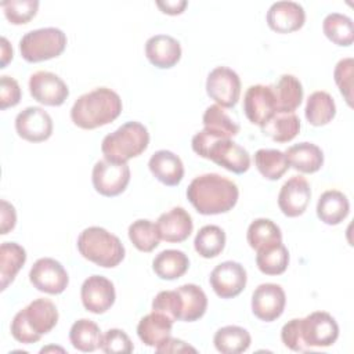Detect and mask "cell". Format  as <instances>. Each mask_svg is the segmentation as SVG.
Instances as JSON below:
<instances>
[{
	"instance_id": "obj_42",
	"label": "cell",
	"mask_w": 354,
	"mask_h": 354,
	"mask_svg": "<svg viewBox=\"0 0 354 354\" xmlns=\"http://www.w3.org/2000/svg\"><path fill=\"white\" fill-rule=\"evenodd\" d=\"M353 66L354 61L351 57L340 59L333 71V79L335 83L339 87L340 94L348 104V106H353Z\"/></svg>"
},
{
	"instance_id": "obj_30",
	"label": "cell",
	"mask_w": 354,
	"mask_h": 354,
	"mask_svg": "<svg viewBox=\"0 0 354 354\" xmlns=\"http://www.w3.org/2000/svg\"><path fill=\"white\" fill-rule=\"evenodd\" d=\"M213 343L216 350L223 354H239L249 348L252 337L245 328L227 325L214 333Z\"/></svg>"
},
{
	"instance_id": "obj_31",
	"label": "cell",
	"mask_w": 354,
	"mask_h": 354,
	"mask_svg": "<svg viewBox=\"0 0 354 354\" xmlns=\"http://www.w3.org/2000/svg\"><path fill=\"white\" fill-rule=\"evenodd\" d=\"M102 333L100 326L87 318H80L73 322L69 330L72 346L83 353H91L100 348Z\"/></svg>"
},
{
	"instance_id": "obj_6",
	"label": "cell",
	"mask_w": 354,
	"mask_h": 354,
	"mask_svg": "<svg viewBox=\"0 0 354 354\" xmlns=\"http://www.w3.org/2000/svg\"><path fill=\"white\" fill-rule=\"evenodd\" d=\"M149 144L148 129L136 120L126 122L101 142V151L105 159L116 163H127L131 158L141 155Z\"/></svg>"
},
{
	"instance_id": "obj_19",
	"label": "cell",
	"mask_w": 354,
	"mask_h": 354,
	"mask_svg": "<svg viewBox=\"0 0 354 354\" xmlns=\"http://www.w3.org/2000/svg\"><path fill=\"white\" fill-rule=\"evenodd\" d=\"M267 25L277 33H290L299 30L306 22V11L296 1L272 3L266 15Z\"/></svg>"
},
{
	"instance_id": "obj_44",
	"label": "cell",
	"mask_w": 354,
	"mask_h": 354,
	"mask_svg": "<svg viewBox=\"0 0 354 354\" xmlns=\"http://www.w3.org/2000/svg\"><path fill=\"white\" fill-rule=\"evenodd\" d=\"M152 311L169 317L173 322L180 318V297L177 290H162L152 300Z\"/></svg>"
},
{
	"instance_id": "obj_49",
	"label": "cell",
	"mask_w": 354,
	"mask_h": 354,
	"mask_svg": "<svg viewBox=\"0 0 354 354\" xmlns=\"http://www.w3.org/2000/svg\"><path fill=\"white\" fill-rule=\"evenodd\" d=\"M156 6L162 10V12L169 15L181 14L188 3L185 0H166V1H156Z\"/></svg>"
},
{
	"instance_id": "obj_11",
	"label": "cell",
	"mask_w": 354,
	"mask_h": 354,
	"mask_svg": "<svg viewBox=\"0 0 354 354\" xmlns=\"http://www.w3.org/2000/svg\"><path fill=\"white\" fill-rule=\"evenodd\" d=\"M209 282L218 297L232 299L238 296L246 286V270L238 261H223L212 270Z\"/></svg>"
},
{
	"instance_id": "obj_2",
	"label": "cell",
	"mask_w": 354,
	"mask_h": 354,
	"mask_svg": "<svg viewBox=\"0 0 354 354\" xmlns=\"http://www.w3.org/2000/svg\"><path fill=\"white\" fill-rule=\"evenodd\" d=\"M119 94L108 87H97L80 95L72 109V122L84 130H93L113 122L122 112Z\"/></svg>"
},
{
	"instance_id": "obj_33",
	"label": "cell",
	"mask_w": 354,
	"mask_h": 354,
	"mask_svg": "<svg viewBox=\"0 0 354 354\" xmlns=\"http://www.w3.org/2000/svg\"><path fill=\"white\" fill-rule=\"evenodd\" d=\"M300 131V119L295 112L275 113L266 124L261 126V133L277 142H289Z\"/></svg>"
},
{
	"instance_id": "obj_43",
	"label": "cell",
	"mask_w": 354,
	"mask_h": 354,
	"mask_svg": "<svg viewBox=\"0 0 354 354\" xmlns=\"http://www.w3.org/2000/svg\"><path fill=\"white\" fill-rule=\"evenodd\" d=\"M100 348L106 354H129L134 347L124 330L112 328L102 335Z\"/></svg>"
},
{
	"instance_id": "obj_4",
	"label": "cell",
	"mask_w": 354,
	"mask_h": 354,
	"mask_svg": "<svg viewBox=\"0 0 354 354\" xmlns=\"http://www.w3.org/2000/svg\"><path fill=\"white\" fill-rule=\"evenodd\" d=\"M58 322V310L48 299H36L18 311L11 321V335L22 344H32Z\"/></svg>"
},
{
	"instance_id": "obj_45",
	"label": "cell",
	"mask_w": 354,
	"mask_h": 354,
	"mask_svg": "<svg viewBox=\"0 0 354 354\" xmlns=\"http://www.w3.org/2000/svg\"><path fill=\"white\" fill-rule=\"evenodd\" d=\"M281 340L282 343L296 353L308 351V346L303 340L301 333V318H293L288 321L281 329Z\"/></svg>"
},
{
	"instance_id": "obj_46",
	"label": "cell",
	"mask_w": 354,
	"mask_h": 354,
	"mask_svg": "<svg viewBox=\"0 0 354 354\" xmlns=\"http://www.w3.org/2000/svg\"><path fill=\"white\" fill-rule=\"evenodd\" d=\"M21 87L18 82L7 75H3L0 79V108L7 109L15 106L21 101Z\"/></svg>"
},
{
	"instance_id": "obj_20",
	"label": "cell",
	"mask_w": 354,
	"mask_h": 354,
	"mask_svg": "<svg viewBox=\"0 0 354 354\" xmlns=\"http://www.w3.org/2000/svg\"><path fill=\"white\" fill-rule=\"evenodd\" d=\"M156 227L160 239L170 243L184 242L194 230L191 214L184 207H173L159 216Z\"/></svg>"
},
{
	"instance_id": "obj_23",
	"label": "cell",
	"mask_w": 354,
	"mask_h": 354,
	"mask_svg": "<svg viewBox=\"0 0 354 354\" xmlns=\"http://www.w3.org/2000/svg\"><path fill=\"white\" fill-rule=\"evenodd\" d=\"M173 321L162 313L152 311L144 315L137 325V335L140 340L149 347L156 348L171 335Z\"/></svg>"
},
{
	"instance_id": "obj_17",
	"label": "cell",
	"mask_w": 354,
	"mask_h": 354,
	"mask_svg": "<svg viewBox=\"0 0 354 354\" xmlns=\"http://www.w3.org/2000/svg\"><path fill=\"white\" fill-rule=\"evenodd\" d=\"M243 112L253 124H266L275 113V100L271 86L253 84L243 95Z\"/></svg>"
},
{
	"instance_id": "obj_8",
	"label": "cell",
	"mask_w": 354,
	"mask_h": 354,
	"mask_svg": "<svg viewBox=\"0 0 354 354\" xmlns=\"http://www.w3.org/2000/svg\"><path fill=\"white\" fill-rule=\"evenodd\" d=\"M91 181L98 194L109 198L118 196L130 183V167L127 163H116L104 158L94 165Z\"/></svg>"
},
{
	"instance_id": "obj_32",
	"label": "cell",
	"mask_w": 354,
	"mask_h": 354,
	"mask_svg": "<svg viewBox=\"0 0 354 354\" xmlns=\"http://www.w3.org/2000/svg\"><path fill=\"white\" fill-rule=\"evenodd\" d=\"M306 119L313 126H325L336 115V104L332 95L326 91H314L308 95L306 109Z\"/></svg>"
},
{
	"instance_id": "obj_38",
	"label": "cell",
	"mask_w": 354,
	"mask_h": 354,
	"mask_svg": "<svg viewBox=\"0 0 354 354\" xmlns=\"http://www.w3.org/2000/svg\"><path fill=\"white\" fill-rule=\"evenodd\" d=\"M225 246V232L218 225H203L195 235L194 248L203 259L217 257Z\"/></svg>"
},
{
	"instance_id": "obj_25",
	"label": "cell",
	"mask_w": 354,
	"mask_h": 354,
	"mask_svg": "<svg viewBox=\"0 0 354 354\" xmlns=\"http://www.w3.org/2000/svg\"><path fill=\"white\" fill-rule=\"evenodd\" d=\"M289 166L300 173H315L324 165V152L322 149L313 142H299L289 147L285 151Z\"/></svg>"
},
{
	"instance_id": "obj_40",
	"label": "cell",
	"mask_w": 354,
	"mask_h": 354,
	"mask_svg": "<svg viewBox=\"0 0 354 354\" xmlns=\"http://www.w3.org/2000/svg\"><path fill=\"white\" fill-rule=\"evenodd\" d=\"M129 239L140 252H152L158 248L160 235L155 223L147 218H140L129 225Z\"/></svg>"
},
{
	"instance_id": "obj_1",
	"label": "cell",
	"mask_w": 354,
	"mask_h": 354,
	"mask_svg": "<svg viewBox=\"0 0 354 354\" xmlns=\"http://www.w3.org/2000/svg\"><path fill=\"white\" fill-rule=\"evenodd\" d=\"M238 196L236 184L217 173L198 176L187 188L188 201L198 213L205 216L230 212L236 205Z\"/></svg>"
},
{
	"instance_id": "obj_18",
	"label": "cell",
	"mask_w": 354,
	"mask_h": 354,
	"mask_svg": "<svg viewBox=\"0 0 354 354\" xmlns=\"http://www.w3.org/2000/svg\"><path fill=\"white\" fill-rule=\"evenodd\" d=\"M311 199V188L303 176H293L279 189L278 206L288 217L301 216Z\"/></svg>"
},
{
	"instance_id": "obj_12",
	"label": "cell",
	"mask_w": 354,
	"mask_h": 354,
	"mask_svg": "<svg viewBox=\"0 0 354 354\" xmlns=\"http://www.w3.org/2000/svg\"><path fill=\"white\" fill-rule=\"evenodd\" d=\"M301 333L308 348L329 347L339 337V325L329 313L314 311L301 318Z\"/></svg>"
},
{
	"instance_id": "obj_37",
	"label": "cell",
	"mask_w": 354,
	"mask_h": 354,
	"mask_svg": "<svg viewBox=\"0 0 354 354\" xmlns=\"http://www.w3.org/2000/svg\"><path fill=\"white\" fill-rule=\"evenodd\" d=\"M322 30L335 44L348 47L354 41V26L350 17L340 12H330L324 18Z\"/></svg>"
},
{
	"instance_id": "obj_36",
	"label": "cell",
	"mask_w": 354,
	"mask_h": 354,
	"mask_svg": "<svg viewBox=\"0 0 354 354\" xmlns=\"http://www.w3.org/2000/svg\"><path fill=\"white\" fill-rule=\"evenodd\" d=\"M254 165L259 173L271 181L279 180L289 169L285 152L279 149H257L254 153Z\"/></svg>"
},
{
	"instance_id": "obj_21",
	"label": "cell",
	"mask_w": 354,
	"mask_h": 354,
	"mask_svg": "<svg viewBox=\"0 0 354 354\" xmlns=\"http://www.w3.org/2000/svg\"><path fill=\"white\" fill-rule=\"evenodd\" d=\"M145 55L153 66L159 69H169L180 61L181 46L173 36L155 35L145 43Z\"/></svg>"
},
{
	"instance_id": "obj_22",
	"label": "cell",
	"mask_w": 354,
	"mask_h": 354,
	"mask_svg": "<svg viewBox=\"0 0 354 354\" xmlns=\"http://www.w3.org/2000/svg\"><path fill=\"white\" fill-rule=\"evenodd\" d=\"M148 167L153 177L167 187H176L184 177V165L181 159L171 151L159 149L148 162Z\"/></svg>"
},
{
	"instance_id": "obj_50",
	"label": "cell",
	"mask_w": 354,
	"mask_h": 354,
	"mask_svg": "<svg viewBox=\"0 0 354 354\" xmlns=\"http://www.w3.org/2000/svg\"><path fill=\"white\" fill-rule=\"evenodd\" d=\"M12 47L8 43V40L3 36L1 37V66L0 68H6L7 64L12 59Z\"/></svg>"
},
{
	"instance_id": "obj_7",
	"label": "cell",
	"mask_w": 354,
	"mask_h": 354,
	"mask_svg": "<svg viewBox=\"0 0 354 354\" xmlns=\"http://www.w3.org/2000/svg\"><path fill=\"white\" fill-rule=\"evenodd\" d=\"M66 35L58 28H40L25 33L19 51L26 62H41L61 55L66 47Z\"/></svg>"
},
{
	"instance_id": "obj_47",
	"label": "cell",
	"mask_w": 354,
	"mask_h": 354,
	"mask_svg": "<svg viewBox=\"0 0 354 354\" xmlns=\"http://www.w3.org/2000/svg\"><path fill=\"white\" fill-rule=\"evenodd\" d=\"M1 235L8 234L11 230H14L15 224H17V212L15 207L7 202L6 199H1Z\"/></svg>"
},
{
	"instance_id": "obj_28",
	"label": "cell",
	"mask_w": 354,
	"mask_h": 354,
	"mask_svg": "<svg viewBox=\"0 0 354 354\" xmlns=\"http://www.w3.org/2000/svg\"><path fill=\"white\" fill-rule=\"evenodd\" d=\"M189 267L188 256L177 249H166L158 253L152 261L153 272L166 281L178 279L183 277Z\"/></svg>"
},
{
	"instance_id": "obj_27",
	"label": "cell",
	"mask_w": 354,
	"mask_h": 354,
	"mask_svg": "<svg viewBox=\"0 0 354 354\" xmlns=\"http://www.w3.org/2000/svg\"><path fill=\"white\" fill-rule=\"evenodd\" d=\"M180 297V318L178 321L194 322L202 318L207 308L206 293L195 283H185L177 289Z\"/></svg>"
},
{
	"instance_id": "obj_35",
	"label": "cell",
	"mask_w": 354,
	"mask_h": 354,
	"mask_svg": "<svg viewBox=\"0 0 354 354\" xmlns=\"http://www.w3.org/2000/svg\"><path fill=\"white\" fill-rule=\"evenodd\" d=\"M256 264L257 268L266 275L283 274L289 264V252L282 242L274 243L257 250Z\"/></svg>"
},
{
	"instance_id": "obj_9",
	"label": "cell",
	"mask_w": 354,
	"mask_h": 354,
	"mask_svg": "<svg viewBox=\"0 0 354 354\" xmlns=\"http://www.w3.org/2000/svg\"><path fill=\"white\" fill-rule=\"evenodd\" d=\"M206 93L217 105L232 108L241 95V79L231 68L217 66L207 75Z\"/></svg>"
},
{
	"instance_id": "obj_3",
	"label": "cell",
	"mask_w": 354,
	"mask_h": 354,
	"mask_svg": "<svg viewBox=\"0 0 354 354\" xmlns=\"http://www.w3.org/2000/svg\"><path fill=\"white\" fill-rule=\"evenodd\" d=\"M191 145L201 158L209 159L235 174H242L250 167V155L243 147L231 138L216 136L206 129L192 137Z\"/></svg>"
},
{
	"instance_id": "obj_41",
	"label": "cell",
	"mask_w": 354,
	"mask_h": 354,
	"mask_svg": "<svg viewBox=\"0 0 354 354\" xmlns=\"http://www.w3.org/2000/svg\"><path fill=\"white\" fill-rule=\"evenodd\" d=\"M1 8L6 18L12 25L28 24L37 12L39 1L37 0H8L3 1Z\"/></svg>"
},
{
	"instance_id": "obj_16",
	"label": "cell",
	"mask_w": 354,
	"mask_h": 354,
	"mask_svg": "<svg viewBox=\"0 0 354 354\" xmlns=\"http://www.w3.org/2000/svg\"><path fill=\"white\" fill-rule=\"evenodd\" d=\"M286 296L277 283H261L252 295V311L261 321L272 322L279 318L285 310Z\"/></svg>"
},
{
	"instance_id": "obj_29",
	"label": "cell",
	"mask_w": 354,
	"mask_h": 354,
	"mask_svg": "<svg viewBox=\"0 0 354 354\" xmlns=\"http://www.w3.org/2000/svg\"><path fill=\"white\" fill-rule=\"evenodd\" d=\"M26 261V250L15 242H3L0 245V286L6 290L15 279L18 271Z\"/></svg>"
},
{
	"instance_id": "obj_26",
	"label": "cell",
	"mask_w": 354,
	"mask_h": 354,
	"mask_svg": "<svg viewBox=\"0 0 354 354\" xmlns=\"http://www.w3.org/2000/svg\"><path fill=\"white\" fill-rule=\"evenodd\" d=\"M350 213L347 196L337 189H328L321 194L317 203L318 218L328 225L340 224Z\"/></svg>"
},
{
	"instance_id": "obj_34",
	"label": "cell",
	"mask_w": 354,
	"mask_h": 354,
	"mask_svg": "<svg viewBox=\"0 0 354 354\" xmlns=\"http://www.w3.org/2000/svg\"><path fill=\"white\" fill-rule=\"evenodd\" d=\"M248 243L256 252L282 242L281 228L270 218H256L250 223L246 232Z\"/></svg>"
},
{
	"instance_id": "obj_24",
	"label": "cell",
	"mask_w": 354,
	"mask_h": 354,
	"mask_svg": "<svg viewBox=\"0 0 354 354\" xmlns=\"http://www.w3.org/2000/svg\"><path fill=\"white\" fill-rule=\"evenodd\" d=\"M271 90L278 113L295 112L303 101V86L293 75H282L278 82L271 86Z\"/></svg>"
},
{
	"instance_id": "obj_14",
	"label": "cell",
	"mask_w": 354,
	"mask_h": 354,
	"mask_svg": "<svg viewBox=\"0 0 354 354\" xmlns=\"http://www.w3.org/2000/svg\"><path fill=\"white\" fill-rule=\"evenodd\" d=\"M53 119L40 106H28L15 118L18 136L29 142H43L53 134Z\"/></svg>"
},
{
	"instance_id": "obj_10",
	"label": "cell",
	"mask_w": 354,
	"mask_h": 354,
	"mask_svg": "<svg viewBox=\"0 0 354 354\" xmlns=\"http://www.w3.org/2000/svg\"><path fill=\"white\" fill-rule=\"evenodd\" d=\"M29 281L40 292L59 295L66 289L69 277L59 261L51 257H41L32 266L29 271Z\"/></svg>"
},
{
	"instance_id": "obj_13",
	"label": "cell",
	"mask_w": 354,
	"mask_h": 354,
	"mask_svg": "<svg viewBox=\"0 0 354 354\" xmlns=\"http://www.w3.org/2000/svg\"><path fill=\"white\" fill-rule=\"evenodd\" d=\"M29 91L33 100L43 105L59 106L69 95L66 83L55 73L37 71L29 77Z\"/></svg>"
},
{
	"instance_id": "obj_39",
	"label": "cell",
	"mask_w": 354,
	"mask_h": 354,
	"mask_svg": "<svg viewBox=\"0 0 354 354\" xmlns=\"http://www.w3.org/2000/svg\"><path fill=\"white\" fill-rule=\"evenodd\" d=\"M202 122L207 131L224 138H232L239 133V124L235 123L225 113L224 108L217 104L206 108Z\"/></svg>"
},
{
	"instance_id": "obj_48",
	"label": "cell",
	"mask_w": 354,
	"mask_h": 354,
	"mask_svg": "<svg viewBox=\"0 0 354 354\" xmlns=\"http://www.w3.org/2000/svg\"><path fill=\"white\" fill-rule=\"evenodd\" d=\"M156 353H184V351H192L196 353V348H194L192 346H189L188 343L180 340V339H174V337H169L167 340H165L162 344H159L155 348Z\"/></svg>"
},
{
	"instance_id": "obj_5",
	"label": "cell",
	"mask_w": 354,
	"mask_h": 354,
	"mask_svg": "<svg viewBox=\"0 0 354 354\" xmlns=\"http://www.w3.org/2000/svg\"><path fill=\"white\" fill-rule=\"evenodd\" d=\"M79 253L88 261L104 267L113 268L122 263L126 250L120 239L102 227H87L77 238Z\"/></svg>"
},
{
	"instance_id": "obj_15",
	"label": "cell",
	"mask_w": 354,
	"mask_h": 354,
	"mask_svg": "<svg viewBox=\"0 0 354 354\" xmlns=\"http://www.w3.org/2000/svg\"><path fill=\"white\" fill-rule=\"evenodd\" d=\"M80 297L87 311L93 314H104L115 303V286L112 281L102 275H91L84 279L80 288Z\"/></svg>"
}]
</instances>
